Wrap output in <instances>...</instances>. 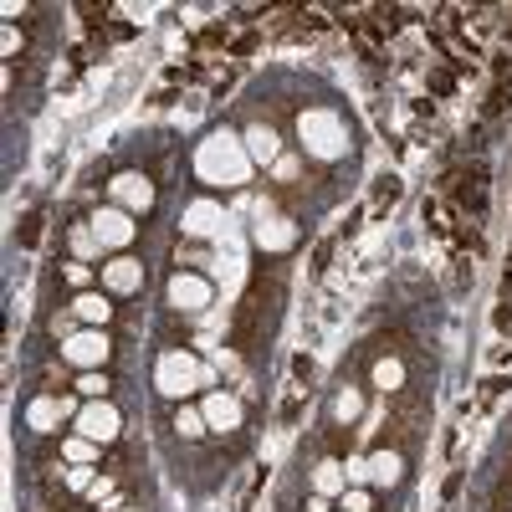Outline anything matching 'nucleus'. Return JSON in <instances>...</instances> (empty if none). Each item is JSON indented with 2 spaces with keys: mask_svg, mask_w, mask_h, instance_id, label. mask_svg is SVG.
Masks as SVG:
<instances>
[{
  "mask_svg": "<svg viewBox=\"0 0 512 512\" xmlns=\"http://www.w3.org/2000/svg\"><path fill=\"white\" fill-rule=\"evenodd\" d=\"M344 477H349L354 487H364V482H369V461H364V456H349V461H344Z\"/></svg>",
  "mask_w": 512,
  "mask_h": 512,
  "instance_id": "5701e85b",
  "label": "nucleus"
},
{
  "mask_svg": "<svg viewBox=\"0 0 512 512\" xmlns=\"http://www.w3.org/2000/svg\"><path fill=\"white\" fill-rule=\"evenodd\" d=\"M72 313L88 323V328H108V318H113V303L103 292H77V303H72Z\"/></svg>",
  "mask_w": 512,
  "mask_h": 512,
  "instance_id": "4468645a",
  "label": "nucleus"
},
{
  "mask_svg": "<svg viewBox=\"0 0 512 512\" xmlns=\"http://www.w3.org/2000/svg\"><path fill=\"white\" fill-rule=\"evenodd\" d=\"M118 512H128V507H118Z\"/></svg>",
  "mask_w": 512,
  "mask_h": 512,
  "instance_id": "c85d7f7f",
  "label": "nucleus"
},
{
  "mask_svg": "<svg viewBox=\"0 0 512 512\" xmlns=\"http://www.w3.org/2000/svg\"><path fill=\"white\" fill-rule=\"evenodd\" d=\"M108 354H113L108 328H77L72 338H62V359L77 364V369H103Z\"/></svg>",
  "mask_w": 512,
  "mask_h": 512,
  "instance_id": "20e7f679",
  "label": "nucleus"
},
{
  "mask_svg": "<svg viewBox=\"0 0 512 512\" xmlns=\"http://www.w3.org/2000/svg\"><path fill=\"white\" fill-rule=\"evenodd\" d=\"M72 241H77V251H82V256H93V251H98V236H93V226H77V231H72Z\"/></svg>",
  "mask_w": 512,
  "mask_h": 512,
  "instance_id": "393cba45",
  "label": "nucleus"
},
{
  "mask_svg": "<svg viewBox=\"0 0 512 512\" xmlns=\"http://www.w3.org/2000/svg\"><path fill=\"white\" fill-rule=\"evenodd\" d=\"M108 190H113L118 210H128V216H149V210H154V185H149V175H134V169H123V175H118Z\"/></svg>",
  "mask_w": 512,
  "mask_h": 512,
  "instance_id": "0eeeda50",
  "label": "nucleus"
},
{
  "mask_svg": "<svg viewBox=\"0 0 512 512\" xmlns=\"http://www.w3.org/2000/svg\"><path fill=\"white\" fill-rule=\"evenodd\" d=\"M93 236H98V246L103 251H123L128 241L139 236V226H134V216L128 210H118V205H103V210H93Z\"/></svg>",
  "mask_w": 512,
  "mask_h": 512,
  "instance_id": "423d86ee",
  "label": "nucleus"
},
{
  "mask_svg": "<svg viewBox=\"0 0 512 512\" xmlns=\"http://www.w3.org/2000/svg\"><path fill=\"white\" fill-rule=\"evenodd\" d=\"M77 390L88 395V400H108V374H98V369H88L77 379Z\"/></svg>",
  "mask_w": 512,
  "mask_h": 512,
  "instance_id": "412c9836",
  "label": "nucleus"
},
{
  "mask_svg": "<svg viewBox=\"0 0 512 512\" xmlns=\"http://www.w3.org/2000/svg\"><path fill=\"white\" fill-rule=\"evenodd\" d=\"M200 384V359L190 349H164L159 364H154V390L169 395V400H185Z\"/></svg>",
  "mask_w": 512,
  "mask_h": 512,
  "instance_id": "7ed1b4c3",
  "label": "nucleus"
},
{
  "mask_svg": "<svg viewBox=\"0 0 512 512\" xmlns=\"http://www.w3.org/2000/svg\"><path fill=\"white\" fill-rule=\"evenodd\" d=\"M246 149H251V159L256 164H277V134H272V128L267 123H256V128H246Z\"/></svg>",
  "mask_w": 512,
  "mask_h": 512,
  "instance_id": "f3484780",
  "label": "nucleus"
},
{
  "mask_svg": "<svg viewBox=\"0 0 512 512\" xmlns=\"http://www.w3.org/2000/svg\"><path fill=\"white\" fill-rule=\"evenodd\" d=\"M169 308L175 313H205L210 308V282L200 272H175L169 277Z\"/></svg>",
  "mask_w": 512,
  "mask_h": 512,
  "instance_id": "1a4fd4ad",
  "label": "nucleus"
},
{
  "mask_svg": "<svg viewBox=\"0 0 512 512\" xmlns=\"http://www.w3.org/2000/svg\"><path fill=\"white\" fill-rule=\"evenodd\" d=\"M251 169H256V159H251L246 139L231 134V128H216V134H205V139L195 144V175H200V185H226V190H236V185L251 180Z\"/></svg>",
  "mask_w": 512,
  "mask_h": 512,
  "instance_id": "f257e3e1",
  "label": "nucleus"
},
{
  "mask_svg": "<svg viewBox=\"0 0 512 512\" xmlns=\"http://www.w3.org/2000/svg\"><path fill=\"white\" fill-rule=\"evenodd\" d=\"M118 431H123V415H118L113 400H88V405L77 410V436H88V441L108 446Z\"/></svg>",
  "mask_w": 512,
  "mask_h": 512,
  "instance_id": "39448f33",
  "label": "nucleus"
},
{
  "mask_svg": "<svg viewBox=\"0 0 512 512\" xmlns=\"http://www.w3.org/2000/svg\"><path fill=\"white\" fill-rule=\"evenodd\" d=\"M103 287L108 292H139L144 287V262H134V256H113V262H103Z\"/></svg>",
  "mask_w": 512,
  "mask_h": 512,
  "instance_id": "ddd939ff",
  "label": "nucleus"
},
{
  "mask_svg": "<svg viewBox=\"0 0 512 512\" xmlns=\"http://www.w3.org/2000/svg\"><path fill=\"white\" fill-rule=\"evenodd\" d=\"M200 415H205V425L210 431H241V400L236 395H226V390H216V395H205V405H200Z\"/></svg>",
  "mask_w": 512,
  "mask_h": 512,
  "instance_id": "f8f14e48",
  "label": "nucleus"
},
{
  "mask_svg": "<svg viewBox=\"0 0 512 512\" xmlns=\"http://www.w3.org/2000/svg\"><path fill=\"white\" fill-rule=\"evenodd\" d=\"M400 384H405V364H400V359H379V364H374V390L395 395Z\"/></svg>",
  "mask_w": 512,
  "mask_h": 512,
  "instance_id": "6ab92c4d",
  "label": "nucleus"
},
{
  "mask_svg": "<svg viewBox=\"0 0 512 512\" xmlns=\"http://www.w3.org/2000/svg\"><path fill=\"white\" fill-rule=\"evenodd\" d=\"M297 144H303L308 159H323V164L344 159V154L354 149L349 123L338 118L333 108H303V113H297Z\"/></svg>",
  "mask_w": 512,
  "mask_h": 512,
  "instance_id": "f03ea898",
  "label": "nucleus"
},
{
  "mask_svg": "<svg viewBox=\"0 0 512 512\" xmlns=\"http://www.w3.org/2000/svg\"><path fill=\"white\" fill-rule=\"evenodd\" d=\"M313 492H318V497H333V492H349V477H344V461H318V466H313Z\"/></svg>",
  "mask_w": 512,
  "mask_h": 512,
  "instance_id": "dca6fc26",
  "label": "nucleus"
},
{
  "mask_svg": "<svg viewBox=\"0 0 512 512\" xmlns=\"http://www.w3.org/2000/svg\"><path fill=\"white\" fill-rule=\"evenodd\" d=\"M344 512H369V492H364V487L344 492Z\"/></svg>",
  "mask_w": 512,
  "mask_h": 512,
  "instance_id": "a878e982",
  "label": "nucleus"
},
{
  "mask_svg": "<svg viewBox=\"0 0 512 512\" xmlns=\"http://www.w3.org/2000/svg\"><path fill=\"white\" fill-rule=\"evenodd\" d=\"M67 282H72V287H82V292H88V267H82V262H72V267H67Z\"/></svg>",
  "mask_w": 512,
  "mask_h": 512,
  "instance_id": "bb28decb",
  "label": "nucleus"
},
{
  "mask_svg": "<svg viewBox=\"0 0 512 512\" xmlns=\"http://www.w3.org/2000/svg\"><path fill=\"white\" fill-rule=\"evenodd\" d=\"M62 456H67L72 466H88V461L98 456V441H88V436H67V441H62Z\"/></svg>",
  "mask_w": 512,
  "mask_h": 512,
  "instance_id": "aec40b11",
  "label": "nucleus"
},
{
  "mask_svg": "<svg viewBox=\"0 0 512 512\" xmlns=\"http://www.w3.org/2000/svg\"><path fill=\"white\" fill-rule=\"evenodd\" d=\"M400 477H405V456H400V451H374V456H369V482L395 487Z\"/></svg>",
  "mask_w": 512,
  "mask_h": 512,
  "instance_id": "2eb2a0df",
  "label": "nucleus"
},
{
  "mask_svg": "<svg viewBox=\"0 0 512 512\" xmlns=\"http://www.w3.org/2000/svg\"><path fill=\"white\" fill-rule=\"evenodd\" d=\"M175 431H180V436H205L210 425H205L200 410H180V415H175Z\"/></svg>",
  "mask_w": 512,
  "mask_h": 512,
  "instance_id": "4be33fe9",
  "label": "nucleus"
},
{
  "mask_svg": "<svg viewBox=\"0 0 512 512\" xmlns=\"http://www.w3.org/2000/svg\"><path fill=\"white\" fill-rule=\"evenodd\" d=\"M67 487H72V492H93V466H72Z\"/></svg>",
  "mask_w": 512,
  "mask_h": 512,
  "instance_id": "b1692460",
  "label": "nucleus"
},
{
  "mask_svg": "<svg viewBox=\"0 0 512 512\" xmlns=\"http://www.w3.org/2000/svg\"><path fill=\"white\" fill-rule=\"evenodd\" d=\"M333 415H338V420H344V425H354V420L364 415V395L354 390V384H344V390H338V395H333Z\"/></svg>",
  "mask_w": 512,
  "mask_h": 512,
  "instance_id": "a211bd4d",
  "label": "nucleus"
},
{
  "mask_svg": "<svg viewBox=\"0 0 512 512\" xmlns=\"http://www.w3.org/2000/svg\"><path fill=\"white\" fill-rule=\"evenodd\" d=\"M72 415V400H62V395H36L31 405H26V425L36 436H52V431H62V420Z\"/></svg>",
  "mask_w": 512,
  "mask_h": 512,
  "instance_id": "9b49d317",
  "label": "nucleus"
},
{
  "mask_svg": "<svg viewBox=\"0 0 512 512\" xmlns=\"http://www.w3.org/2000/svg\"><path fill=\"white\" fill-rule=\"evenodd\" d=\"M0 47H6V57H16V47H21V31H16V26H6V36H0Z\"/></svg>",
  "mask_w": 512,
  "mask_h": 512,
  "instance_id": "cd10ccee",
  "label": "nucleus"
},
{
  "mask_svg": "<svg viewBox=\"0 0 512 512\" xmlns=\"http://www.w3.org/2000/svg\"><path fill=\"white\" fill-rule=\"evenodd\" d=\"M221 226H226V210H221V200H210V195L190 200V205H185V216H180V231L195 236V241H210Z\"/></svg>",
  "mask_w": 512,
  "mask_h": 512,
  "instance_id": "6e6552de",
  "label": "nucleus"
},
{
  "mask_svg": "<svg viewBox=\"0 0 512 512\" xmlns=\"http://www.w3.org/2000/svg\"><path fill=\"white\" fill-rule=\"evenodd\" d=\"M251 241L262 246V251H292L297 246V226L282 221V216H272V210L262 205V210H256V226H251Z\"/></svg>",
  "mask_w": 512,
  "mask_h": 512,
  "instance_id": "9d476101",
  "label": "nucleus"
}]
</instances>
